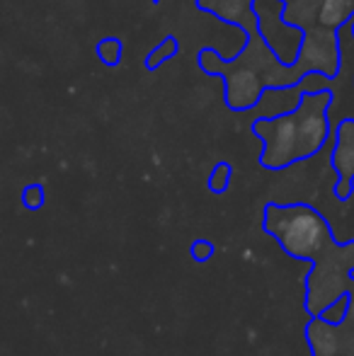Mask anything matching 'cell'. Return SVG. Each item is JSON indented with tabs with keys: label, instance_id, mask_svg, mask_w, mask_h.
I'll list each match as a JSON object with an SVG mask.
<instances>
[{
	"label": "cell",
	"instance_id": "cell-1",
	"mask_svg": "<svg viewBox=\"0 0 354 356\" xmlns=\"http://www.w3.org/2000/svg\"><path fill=\"white\" fill-rule=\"evenodd\" d=\"M255 131L265 138V163L284 165L298 155V122L296 114L265 119L255 127Z\"/></svg>",
	"mask_w": 354,
	"mask_h": 356
},
{
	"label": "cell",
	"instance_id": "cell-2",
	"mask_svg": "<svg viewBox=\"0 0 354 356\" xmlns=\"http://www.w3.org/2000/svg\"><path fill=\"white\" fill-rule=\"evenodd\" d=\"M282 213L287 216V220H284L282 233L277 235H282L284 248L291 250L293 254H308L311 250H316L323 233L321 218L306 209H291Z\"/></svg>",
	"mask_w": 354,
	"mask_h": 356
},
{
	"label": "cell",
	"instance_id": "cell-3",
	"mask_svg": "<svg viewBox=\"0 0 354 356\" xmlns=\"http://www.w3.org/2000/svg\"><path fill=\"white\" fill-rule=\"evenodd\" d=\"M298 122V155H308L323 143L328 134L325 117L318 114L316 109H311V104H303L301 112L296 114Z\"/></svg>",
	"mask_w": 354,
	"mask_h": 356
},
{
	"label": "cell",
	"instance_id": "cell-4",
	"mask_svg": "<svg viewBox=\"0 0 354 356\" xmlns=\"http://www.w3.org/2000/svg\"><path fill=\"white\" fill-rule=\"evenodd\" d=\"M119 42L117 39H104L102 44H99V56L104 58L107 63H117L119 61Z\"/></svg>",
	"mask_w": 354,
	"mask_h": 356
},
{
	"label": "cell",
	"instance_id": "cell-5",
	"mask_svg": "<svg viewBox=\"0 0 354 356\" xmlns=\"http://www.w3.org/2000/svg\"><path fill=\"white\" fill-rule=\"evenodd\" d=\"M337 5V22L342 19V15H345V8H347V0H325V8H323V17H325L328 13H330L332 8Z\"/></svg>",
	"mask_w": 354,
	"mask_h": 356
}]
</instances>
